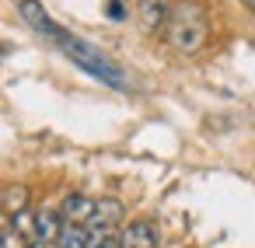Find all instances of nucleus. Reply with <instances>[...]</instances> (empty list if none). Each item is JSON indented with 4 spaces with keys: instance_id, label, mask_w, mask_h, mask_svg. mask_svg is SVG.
<instances>
[{
    "instance_id": "nucleus-1",
    "label": "nucleus",
    "mask_w": 255,
    "mask_h": 248,
    "mask_svg": "<svg viewBox=\"0 0 255 248\" xmlns=\"http://www.w3.org/2000/svg\"><path fill=\"white\" fill-rule=\"evenodd\" d=\"M210 39V18H206V7L199 0H178L171 4V18H168V42L175 53H199Z\"/></svg>"
},
{
    "instance_id": "nucleus-2",
    "label": "nucleus",
    "mask_w": 255,
    "mask_h": 248,
    "mask_svg": "<svg viewBox=\"0 0 255 248\" xmlns=\"http://www.w3.org/2000/svg\"><path fill=\"white\" fill-rule=\"evenodd\" d=\"M56 46L81 67V70H88L95 81H102V84H109V88H116V91H126L129 88V81H126V74H123V67L116 63V60H109L102 49H95L91 42H84V39H77V35H70V32H63L60 39H56Z\"/></svg>"
},
{
    "instance_id": "nucleus-3",
    "label": "nucleus",
    "mask_w": 255,
    "mask_h": 248,
    "mask_svg": "<svg viewBox=\"0 0 255 248\" xmlns=\"http://www.w3.org/2000/svg\"><path fill=\"white\" fill-rule=\"evenodd\" d=\"M116 241H119V248H157L161 234H157V227L150 220H129V224L119 227Z\"/></svg>"
},
{
    "instance_id": "nucleus-4",
    "label": "nucleus",
    "mask_w": 255,
    "mask_h": 248,
    "mask_svg": "<svg viewBox=\"0 0 255 248\" xmlns=\"http://www.w3.org/2000/svg\"><path fill=\"white\" fill-rule=\"evenodd\" d=\"M18 11H21L25 25H32L39 35H46V39H53V42L63 35V28H60V25H56V21L46 14V7L39 4V0H18Z\"/></svg>"
},
{
    "instance_id": "nucleus-5",
    "label": "nucleus",
    "mask_w": 255,
    "mask_h": 248,
    "mask_svg": "<svg viewBox=\"0 0 255 248\" xmlns=\"http://www.w3.org/2000/svg\"><path fill=\"white\" fill-rule=\"evenodd\" d=\"M123 217H126V210H123L119 199H98V206H95L88 227H95V231H109V234H119Z\"/></svg>"
},
{
    "instance_id": "nucleus-6",
    "label": "nucleus",
    "mask_w": 255,
    "mask_h": 248,
    "mask_svg": "<svg viewBox=\"0 0 255 248\" xmlns=\"http://www.w3.org/2000/svg\"><path fill=\"white\" fill-rule=\"evenodd\" d=\"M95 206H98V199H91L84 192H70L60 203V217H63V224H88L91 213H95Z\"/></svg>"
},
{
    "instance_id": "nucleus-7",
    "label": "nucleus",
    "mask_w": 255,
    "mask_h": 248,
    "mask_svg": "<svg viewBox=\"0 0 255 248\" xmlns=\"http://www.w3.org/2000/svg\"><path fill=\"white\" fill-rule=\"evenodd\" d=\"M60 234H63V217H60V206H42L35 210V241H49V245H60Z\"/></svg>"
},
{
    "instance_id": "nucleus-8",
    "label": "nucleus",
    "mask_w": 255,
    "mask_h": 248,
    "mask_svg": "<svg viewBox=\"0 0 255 248\" xmlns=\"http://www.w3.org/2000/svg\"><path fill=\"white\" fill-rule=\"evenodd\" d=\"M168 18H171V4L168 0H140V25L143 32H161L168 28Z\"/></svg>"
},
{
    "instance_id": "nucleus-9",
    "label": "nucleus",
    "mask_w": 255,
    "mask_h": 248,
    "mask_svg": "<svg viewBox=\"0 0 255 248\" xmlns=\"http://www.w3.org/2000/svg\"><path fill=\"white\" fill-rule=\"evenodd\" d=\"M0 210H4L7 217H18L28 210V189L25 185H7L4 189V199H0Z\"/></svg>"
},
{
    "instance_id": "nucleus-10",
    "label": "nucleus",
    "mask_w": 255,
    "mask_h": 248,
    "mask_svg": "<svg viewBox=\"0 0 255 248\" xmlns=\"http://www.w3.org/2000/svg\"><path fill=\"white\" fill-rule=\"evenodd\" d=\"M32 241H25V234H18L14 227H4L0 231V248H28Z\"/></svg>"
},
{
    "instance_id": "nucleus-11",
    "label": "nucleus",
    "mask_w": 255,
    "mask_h": 248,
    "mask_svg": "<svg viewBox=\"0 0 255 248\" xmlns=\"http://www.w3.org/2000/svg\"><path fill=\"white\" fill-rule=\"evenodd\" d=\"M109 18H112V21L126 18V14H123V4H119V0H109Z\"/></svg>"
},
{
    "instance_id": "nucleus-12",
    "label": "nucleus",
    "mask_w": 255,
    "mask_h": 248,
    "mask_svg": "<svg viewBox=\"0 0 255 248\" xmlns=\"http://www.w3.org/2000/svg\"><path fill=\"white\" fill-rule=\"evenodd\" d=\"M28 248H56V245H49V241H32Z\"/></svg>"
},
{
    "instance_id": "nucleus-13",
    "label": "nucleus",
    "mask_w": 255,
    "mask_h": 248,
    "mask_svg": "<svg viewBox=\"0 0 255 248\" xmlns=\"http://www.w3.org/2000/svg\"><path fill=\"white\" fill-rule=\"evenodd\" d=\"M241 4H245V7H248V11L255 14V0H241Z\"/></svg>"
},
{
    "instance_id": "nucleus-14",
    "label": "nucleus",
    "mask_w": 255,
    "mask_h": 248,
    "mask_svg": "<svg viewBox=\"0 0 255 248\" xmlns=\"http://www.w3.org/2000/svg\"><path fill=\"white\" fill-rule=\"evenodd\" d=\"M102 248H119V241H116V238H112V241H109V245H102Z\"/></svg>"
}]
</instances>
